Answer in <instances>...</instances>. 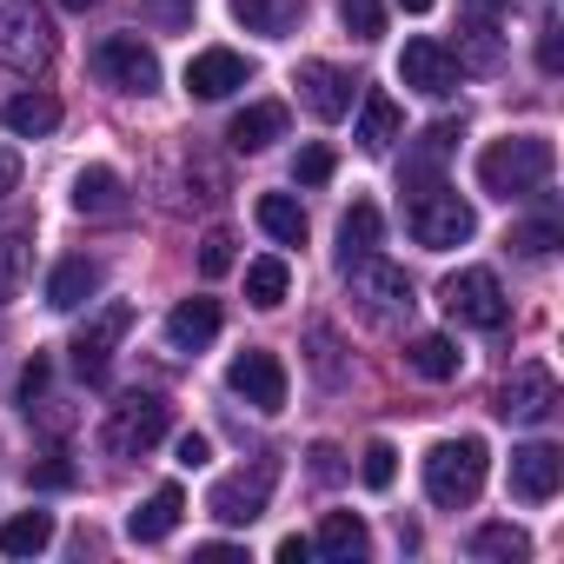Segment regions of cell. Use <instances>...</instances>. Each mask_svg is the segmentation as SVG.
<instances>
[{
    "mask_svg": "<svg viewBox=\"0 0 564 564\" xmlns=\"http://www.w3.org/2000/svg\"><path fill=\"white\" fill-rule=\"evenodd\" d=\"M551 166H557L551 140H538V133H511V140H491V147L478 153V186H485L491 199H505V206H511V199L544 193Z\"/></svg>",
    "mask_w": 564,
    "mask_h": 564,
    "instance_id": "1",
    "label": "cell"
},
{
    "mask_svg": "<svg viewBox=\"0 0 564 564\" xmlns=\"http://www.w3.org/2000/svg\"><path fill=\"white\" fill-rule=\"evenodd\" d=\"M478 491H485V438H438L425 452V498L465 511Z\"/></svg>",
    "mask_w": 564,
    "mask_h": 564,
    "instance_id": "2",
    "label": "cell"
},
{
    "mask_svg": "<svg viewBox=\"0 0 564 564\" xmlns=\"http://www.w3.org/2000/svg\"><path fill=\"white\" fill-rule=\"evenodd\" d=\"M405 226H412V239H419L425 252H452V246H465V239L478 232V213H471L445 180H432V186H419V193L405 199Z\"/></svg>",
    "mask_w": 564,
    "mask_h": 564,
    "instance_id": "3",
    "label": "cell"
},
{
    "mask_svg": "<svg viewBox=\"0 0 564 564\" xmlns=\"http://www.w3.org/2000/svg\"><path fill=\"white\" fill-rule=\"evenodd\" d=\"M0 67L28 80L54 67V21L41 14V0H0Z\"/></svg>",
    "mask_w": 564,
    "mask_h": 564,
    "instance_id": "4",
    "label": "cell"
},
{
    "mask_svg": "<svg viewBox=\"0 0 564 564\" xmlns=\"http://www.w3.org/2000/svg\"><path fill=\"white\" fill-rule=\"evenodd\" d=\"M438 306H445L452 326H471V333H498V326L511 319V300H505V286H498V272H491V265H465V272H452L445 286H438Z\"/></svg>",
    "mask_w": 564,
    "mask_h": 564,
    "instance_id": "5",
    "label": "cell"
},
{
    "mask_svg": "<svg viewBox=\"0 0 564 564\" xmlns=\"http://www.w3.org/2000/svg\"><path fill=\"white\" fill-rule=\"evenodd\" d=\"M346 279H352V300L366 306L372 326H392V319H405V313L419 306V300H412V279H405L392 259H379V252L346 259Z\"/></svg>",
    "mask_w": 564,
    "mask_h": 564,
    "instance_id": "6",
    "label": "cell"
},
{
    "mask_svg": "<svg viewBox=\"0 0 564 564\" xmlns=\"http://www.w3.org/2000/svg\"><path fill=\"white\" fill-rule=\"evenodd\" d=\"M166 425H173V405H166L160 392H127V399L113 405L100 445H107L113 458H140V452H153V445L166 438Z\"/></svg>",
    "mask_w": 564,
    "mask_h": 564,
    "instance_id": "7",
    "label": "cell"
},
{
    "mask_svg": "<svg viewBox=\"0 0 564 564\" xmlns=\"http://www.w3.org/2000/svg\"><path fill=\"white\" fill-rule=\"evenodd\" d=\"M272 485H279V458H252L239 471H226L213 491H206V511L219 524H252L265 505H272Z\"/></svg>",
    "mask_w": 564,
    "mask_h": 564,
    "instance_id": "8",
    "label": "cell"
},
{
    "mask_svg": "<svg viewBox=\"0 0 564 564\" xmlns=\"http://www.w3.org/2000/svg\"><path fill=\"white\" fill-rule=\"evenodd\" d=\"M94 67H100V80L113 87V94H153L160 87V54L140 41V34H107L100 47H94Z\"/></svg>",
    "mask_w": 564,
    "mask_h": 564,
    "instance_id": "9",
    "label": "cell"
},
{
    "mask_svg": "<svg viewBox=\"0 0 564 564\" xmlns=\"http://www.w3.org/2000/svg\"><path fill=\"white\" fill-rule=\"evenodd\" d=\"M226 386H232V399H246L252 412H286V366H279V352H265V346H246L232 366H226Z\"/></svg>",
    "mask_w": 564,
    "mask_h": 564,
    "instance_id": "10",
    "label": "cell"
},
{
    "mask_svg": "<svg viewBox=\"0 0 564 564\" xmlns=\"http://www.w3.org/2000/svg\"><path fill=\"white\" fill-rule=\"evenodd\" d=\"M127 333H133V306H127V300L100 306V313H94V319L74 333V346H67V352H74V372H80V379H107V366H113V346H120Z\"/></svg>",
    "mask_w": 564,
    "mask_h": 564,
    "instance_id": "11",
    "label": "cell"
},
{
    "mask_svg": "<svg viewBox=\"0 0 564 564\" xmlns=\"http://www.w3.org/2000/svg\"><path fill=\"white\" fill-rule=\"evenodd\" d=\"M557 412V379H551V366H518L505 386H498V419H511V425H544Z\"/></svg>",
    "mask_w": 564,
    "mask_h": 564,
    "instance_id": "12",
    "label": "cell"
},
{
    "mask_svg": "<svg viewBox=\"0 0 564 564\" xmlns=\"http://www.w3.org/2000/svg\"><path fill=\"white\" fill-rule=\"evenodd\" d=\"M399 80H405L412 94H425V100H445V94L458 87V54H452L445 41H405Z\"/></svg>",
    "mask_w": 564,
    "mask_h": 564,
    "instance_id": "13",
    "label": "cell"
},
{
    "mask_svg": "<svg viewBox=\"0 0 564 564\" xmlns=\"http://www.w3.org/2000/svg\"><path fill=\"white\" fill-rule=\"evenodd\" d=\"M293 87H300V100H306L313 120H346L352 113V74L333 67V61H306L293 74Z\"/></svg>",
    "mask_w": 564,
    "mask_h": 564,
    "instance_id": "14",
    "label": "cell"
},
{
    "mask_svg": "<svg viewBox=\"0 0 564 564\" xmlns=\"http://www.w3.org/2000/svg\"><path fill=\"white\" fill-rule=\"evenodd\" d=\"M557 478H564V452L557 445H518L511 452V498L544 505V498H557Z\"/></svg>",
    "mask_w": 564,
    "mask_h": 564,
    "instance_id": "15",
    "label": "cell"
},
{
    "mask_svg": "<svg viewBox=\"0 0 564 564\" xmlns=\"http://www.w3.org/2000/svg\"><path fill=\"white\" fill-rule=\"evenodd\" d=\"M246 74H252V67H246L232 47H206V54L186 61V94H193V100H226V94L246 87Z\"/></svg>",
    "mask_w": 564,
    "mask_h": 564,
    "instance_id": "16",
    "label": "cell"
},
{
    "mask_svg": "<svg viewBox=\"0 0 564 564\" xmlns=\"http://www.w3.org/2000/svg\"><path fill=\"white\" fill-rule=\"evenodd\" d=\"M452 147H458V120H438V127H425L412 147H405V166H399V186L405 193H419V186H432L438 180V166L452 160Z\"/></svg>",
    "mask_w": 564,
    "mask_h": 564,
    "instance_id": "17",
    "label": "cell"
},
{
    "mask_svg": "<svg viewBox=\"0 0 564 564\" xmlns=\"http://www.w3.org/2000/svg\"><path fill=\"white\" fill-rule=\"evenodd\" d=\"M74 213L80 219H113L127 213V180L113 166H80L74 173Z\"/></svg>",
    "mask_w": 564,
    "mask_h": 564,
    "instance_id": "18",
    "label": "cell"
},
{
    "mask_svg": "<svg viewBox=\"0 0 564 564\" xmlns=\"http://www.w3.org/2000/svg\"><path fill=\"white\" fill-rule=\"evenodd\" d=\"M180 518H186V491H180V485H160V491L127 518V538H133V544H160V538L180 531Z\"/></svg>",
    "mask_w": 564,
    "mask_h": 564,
    "instance_id": "19",
    "label": "cell"
},
{
    "mask_svg": "<svg viewBox=\"0 0 564 564\" xmlns=\"http://www.w3.org/2000/svg\"><path fill=\"white\" fill-rule=\"evenodd\" d=\"M219 339V306L213 300H180L173 313H166V346L173 352H199V346H213Z\"/></svg>",
    "mask_w": 564,
    "mask_h": 564,
    "instance_id": "20",
    "label": "cell"
},
{
    "mask_svg": "<svg viewBox=\"0 0 564 564\" xmlns=\"http://www.w3.org/2000/svg\"><path fill=\"white\" fill-rule=\"evenodd\" d=\"M94 293H100V265L94 259H61L54 279H47V306L54 313H80Z\"/></svg>",
    "mask_w": 564,
    "mask_h": 564,
    "instance_id": "21",
    "label": "cell"
},
{
    "mask_svg": "<svg viewBox=\"0 0 564 564\" xmlns=\"http://www.w3.org/2000/svg\"><path fill=\"white\" fill-rule=\"evenodd\" d=\"M313 551H319V557H333V564H352V557H366V551H372V538H366V518H352V511H326V518H319V538H313Z\"/></svg>",
    "mask_w": 564,
    "mask_h": 564,
    "instance_id": "22",
    "label": "cell"
},
{
    "mask_svg": "<svg viewBox=\"0 0 564 564\" xmlns=\"http://www.w3.org/2000/svg\"><path fill=\"white\" fill-rule=\"evenodd\" d=\"M399 133H405V113H399V100L372 87V94L359 100V147H366V153H386Z\"/></svg>",
    "mask_w": 564,
    "mask_h": 564,
    "instance_id": "23",
    "label": "cell"
},
{
    "mask_svg": "<svg viewBox=\"0 0 564 564\" xmlns=\"http://www.w3.org/2000/svg\"><path fill=\"white\" fill-rule=\"evenodd\" d=\"M300 14H306V0H232V21H246L265 41H286L300 28Z\"/></svg>",
    "mask_w": 564,
    "mask_h": 564,
    "instance_id": "24",
    "label": "cell"
},
{
    "mask_svg": "<svg viewBox=\"0 0 564 564\" xmlns=\"http://www.w3.org/2000/svg\"><path fill=\"white\" fill-rule=\"evenodd\" d=\"M279 133H286V107H272V100H259V107H246L232 127H226V140H232V153H265Z\"/></svg>",
    "mask_w": 564,
    "mask_h": 564,
    "instance_id": "25",
    "label": "cell"
},
{
    "mask_svg": "<svg viewBox=\"0 0 564 564\" xmlns=\"http://www.w3.org/2000/svg\"><path fill=\"white\" fill-rule=\"evenodd\" d=\"M0 120H8V133H21V140H41V133L61 127V100L54 94H14L0 107Z\"/></svg>",
    "mask_w": 564,
    "mask_h": 564,
    "instance_id": "26",
    "label": "cell"
},
{
    "mask_svg": "<svg viewBox=\"0 0 564 564\" xmlns=\"http://www.w3.org/2000/svg\"><path fill=\"white\" fill-rule=\"evenodd\" d=\"M286 293H293V265L286 259H252L246 265V300L259 306V313H272V306H286Z\"/></svg>",
    "mask_w": 564,
    "mask_h": 564,
    "instance_id": "27",
    "label": "cell"
},
{
    "mask_svg": "<svg viewBox=\"0 0 564 564\" xmlns=\"http://www.w3.org/2000/svg\"><path fill=\"white\" fill-rule=\"evenodd\" d=\"M379 232H386L379 206H372V199H352V213L339 219V265H346V259H366V252H379Z\"/></svg>",
    "mask_w": 564,
    "mask_h": 564,
    "instance_id": "28",
    "label": "cell"
},
{
    "mask_svg": "<svg viewBox=\"0 0 564 564\" xmlns=\"http://www.w3.org/2000/svg\"><path fill=\"white\" fill-rule=\"evenodd\" d=\"M47 544H54V518L47 511H21V518L0 524V551L8 557H41Z\"/></svg>",
    "mask_w": 564,
    "mask_h": 564,
    "instance_id": "29",
    "label": "cell"
},
{
    "mask_svg": "<svg viewBox=\"0 0 564 564\" xmlns=\"http://www.w3.org/2000/svg\"><path fill=\"white\" fill-rule=\"evenodd\" d=\"M259 226L279 239V246H300L306 239V206L293 193H259Z\"/></svg>",
    "mask_w": 564,
    "mask_h": 564,
    "instance_id": "30",
    "label": "cell"
},
{
    "mask_svg": "<svg viewBox=\"0 0 564 564\" xmlns=\"http://www.w3.org/2000/svg\"><path fill=\"white\" fill-rule=\"evenodd\" d=\"M405 359H412V372H419V379H432V386H445V379H458V346H452L445 333H419Z\"/></svg>",
    "mask_w": 564,
    "mask_h": 564,
    "instance_id": "31",
    "label": "cell"
},
{
    "mask_svg": "<svg viewBox=\"0 0 564 564\" xmlns=\"http://www.w3.org/2000/svg\"><path fill=\"white\" fill-rule=\"evenodd\" d=\"M28 265H34L28 232H0V306H8V300L28 286Z\"/></svg>",
    "mask_w": 564,
    "mask_h": 564,
    "instance_id": "32",
    "label": "cell"
},
{
    "mask_svg": "<svg viewBox=\"0 0 564 564\" xmlns=\"http://www.w3.org/2000/svg\"><path fill=\"white\" fill-rule=\"evenodd\" d=\"M531 551V538L518 524H478L471 531V557H498V564H518Z\"/></svg>",
    "mask_w": 564,
    "mask_h": 564,
    "instance_id": "33",
    "label": "cell"
},
{
    "mask_svg": "<svg viewBox=\"0 0 564 564\" xmlns=\"http://www.w3.org/2000/svg\"><path fill=\"white\" fill-rule=\"evenodd\" d=\"M458 67H498V21H465V61Z\"/></svg>",
    "mask_w": 564,
    "mask_h": 564,
    "instance_id": "34",
    "label": "cell"
},
{
    "mask_svg": "<svg viewBox=\"0 0 564 564\" xmlns=\"http://www.w3.org/2000/svg\"><path fill=\"white\" fill-rule=\"evenodd\" d=\"M359 478H366V485H372V491H386V485H392V478H399V452H392V445H386V438H372V445H366V452H359Z\"/></svg>",
    "mask_w": 564,
    "mask_h": 564,
    "instance_id": "35",
    "label": "cell"
},
{
    "mask_svg": "<svg viewBox=\"0 0 564 564\" xmlns=\"http://www.w3.org/2000/svg\"><path fill=\"white\" fill-rule=\"evenodd\" d=\"M199 272H206V279H226V272H232V232H226V226H213V232L199 239Z\"/></svg>",
    "mask_w": 564,
    "mask_h": 564,
    "instance_id": "36",
    "label": "cell"
},
{
    "mask_svg": "<svg viewBox=\"0 0 564 564\" xmlns=\"http://www.w3.org/2000/svg\"><path fill=\"white\" fill-rule=\"evenodd\" d=\"M511 246H518L524 259H544V252L557 246V219H531V226H518V232H511Z\"/></svg>",
    "mask_w": 564,
    "mask_h": 564,
    "instance_id": "37",
    "label": "cell"
},
{
    "mask_svg": "<svg viewBox=\"0 0 564 564\" xmlns=\"http://www.w3.org/2000/svg\"><path fill=\"white\" fill-rule=\"evenodd\" d=\"M193 8H199V0H147V21L180 34V28H193Z\"/></svg>",
    "mask_w": 564,
    "mask_h": 564,
    "instance_id": "38",
    "label": "cell"
},
{
    "mask_svg": "<svg viewBox=\"0 0 564 564\" xmlns=\"http://www.w3.org/2000/svg\"><path fill=\"white\" fill-rule=\"evenodd\" d=\"M28 485H41V491H67V485H74V465H67L61 452H47L41 465H28Z\"/></svg>",
    "mask_w": 564,
    "mask_h": 564,
    "instance_id": "39",
    "label": "cell"
},
{
    "mask_svg": "<svg viewBox=\"0 0 564 564\" xmlns=\"http://www.w3.org/2000/svg\"><path fill=\"white\" fill-rule=\"evenodd\" d=\"M339 14H346V28H352L359 41H372V34L386 28V14H379V0H339Z\"/></svg>",
    "mask_w": 564,
    "mask_h": 564,
    "instance_id": "40",
    "label": "cell"
},
{
    "mask_svg": "<svg viewBox=\"0 0 564 564\" xmlns=\"http://www.w3.org/2000/svg\"><path fill=\"white\" fill-rule=\"evenodd\" d=\"M313 366H319V379H326V386H339V339H333L326 326L313 333Z\"/></svg>",
    "mask_w": 564,
    "mask_h": 564,
    "instance_id": "41",
    "label": "cell"
},
{
    "mask_svg": "<svg viewBox=\"0 0 564 564\" xmlns=\"http://www.w3.org/2000/svg\"><path fill=\"white\" fill-rule=\"evenodd\" d=\"M293 173H300L306 186H319V180H333V153H326V147H306V153L293 160Z\"/></svg>",
    "mask_w": 564,
    "mask_h": 564,
    "instance_id": "42",
    "label": "cell"
},
{
    "mask_svg": "<svg viewBox=\"0 0 564 564\" xmlns=\"http://www.w3.org/2000/svg\"><path fill=\"white\" fill-rule=\"evenodd\" d=\"M41 392H47V359L34 352V359H28V372H21V405L34 412V399H41Z\"/></svg>",
    "mask_w": 564,
    "mask_h": 564,
    "instance_id": "43",
    "label": "cell"
},
{
    "mask_svg": "<svg viewBox=\"0 0 564 564\" xmlns=\"http://www.w3.org/2000/svg\"><path fill=\"white\" fill-rule=\"evenodd\" d=\"M557 34H564V28L551 21V28H544V41H538V67H544V74H557V67H564V41H557Z\"/></svg>",
    "mask_w": 564,
    "mask_h": 564,
    "instance_id": "44",
    "label": "cell"
},
{
    "mask_svg": "<svg viewBox=\"0 0 564 564\" xmlns=\"http://www.w3.org/2000/svg\"><path fill=\"white\" fill-rule=\"evenodd\" d=\"M14 186H21V153H14V147H0V199H8Z\"/></svg>",
    "mask_w": 564,
    "mask_h": 564,
    "instance_id": "45",
    "label": "cell"
},
{
    "mask_svg": "<svg viewBox=\"0 0 564 564\" xmlns=\"http://www.w3.org/2000/svg\"><path fill=\"white\" fill-rule=\"evenodd\" d=\"M206 458H213V445H206L199 432H186V438H180V465H206Z\"/></svg>",
    "mask_w": 564,
    "mask_h": 564,
    "instance_id": "46",
    "label": "cell"
},
{
    "mask_svg": "<svg viewBox=\"0 0 564 564\" xmlns=\"http://www.w3.org/2000/svg\"><path fill=\"white\" fill-rule=\"evenodd\" d=\"M511 0H465V21H498Z\"/></svg>",
    "mask_w": 564,
    "mask_h": 564,
    "instance_id": "47",
    "label": "cell"
},
{
    "mask_svg": "<svg viewBox=\"0 0 564 564\" xmlns=\"http://www.w3.org/2000/svg\"><path fill=\"white\" fill-rule=\"evenodd\" d=\"M313 478H339V452L333 445H313Z\"/></svg>",
    "mask_w": 564,
    "mask_h": 564,
    "instance_id": "48",
    "label": "cell"
},
{
    "mask_svg": "<svg viewBox=\"0 0 564 564\" xmlns=\"http://www.w3.org/2000/svg\"><path fill=\"white\" fill-rule=\"evenodd\" d=\"M313 557V538H286V544H279V564H306Z\"/></svg>",
    "mask_w": 564,
    "mask_h": 564,
    "instance_id": "49",
    "label": "cell"
},
{
    "mask_svg": "<svg viewBox=\"0 0 564 564\" xmlns=\"http://www.w3.org/2000/svg\"><path fill=\"white\" fill-rule=\"evenodd\" d=\"M61 8H67V14H87V8H100V0H61Z\"/></svg>",
    "mask_w": 564,
    "mask_h": 564,
    "instance_id": "50",
    "label": "cell"
},
{
    "mask_svg": "<svg viewBox=\"0 0 564 564\" xmlns=\"http://www.w3.org/2000/svg\"><path fill=\"white\" fill-rule=\"evenodd\" d=\"M399 8H405V14H432V0H399Z\"/></svg>",
    "mask_w": 564,
    "mask_h": 564,
    "instance_id": "51",
    "label": "cell"
}]
</instances>
